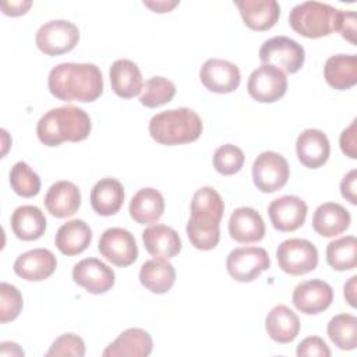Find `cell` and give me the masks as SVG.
<instances>
[{"label": "cell", "mask_w": 357, "mask_h": 357, "mask_svg": "<svg viewBox=\"0 0 357 357\" xmlns=\"http://www.w3.org/2000/svg\"><path fill=\"white\" fill-rule=\"evenodd\" d=\"M32 6L31 0H17V1H3L1 3V11L6 15H11V17H18L25 14L29 7Z\"/></svg>", "instance_id": "ee69618b"}, {"label": "cell", "mask_w": 357, "mask_h": 357, "mask_svg": "<svg viewBox=\"0 0 357 357\" xmlns=\"http://www.w3.org/2000/svg\"><path fill=\"white\" fill-rule=\"evenodd\" d=\"M79 40V31L71 21L52 20L39 26L35 35L38 49L47 56L71 52Z\"/></svg>", "instance_id": "ba28073f"}, {"label": "cell", "mask_w": 357, "mask_h": 357, "mask_svg": "<svg viewBox=\"0 0 357 357\" xmlns=\"http://www.w3.org/2000/svg\"><path fill=\"white\" fill-rule=\"evenodd\" d=\"M153 342L151 335L141 328H128L121 332L102 353L103 357H146L152 353Z\"/></svg>", "instance_id": "44dd1931"}, {"label": "cell", "mask_w": 357, "mask_h": 357, "mask_svg": "<svg viewBox=\"0 0 357 357\" xmlns=\"http://www.w3.org/2000/svg\"><path fill=\"white\" fill-rule=\"evenodd\" d=\"M92 241V230L82 219H73L61 225L56 233L54 244L57 250L67 255H78L88 248Z\"/></svg>", "instance_id": "4316f807"}, {"label": "cell", "mask_w": 357, "mask_h": 357, "mask_svg": "<svg viewBox=\"0 0 357 357\" xmlns=\"http://www.w3.org/2000/svg\"><path fill=\"white\" fill-rule=\"evenodd\" d=\"M191 216L185 231L190 243L197 250H212L220 240V220L225 204L220 194L212 187H201L195 191L190 206Z\"/></svg>", "instance_id": "7a4b0ae2"}, {"label": "cell", "mask_w": 357, "mask_h": 357, "mask_svg": "<svg viewBox=\"0 0 357 357\" xmlns=\"http://www.w3.org/2000/svg\"><path fill=\"white\" fill-rule=\"evenodd\" d=\"M339 13L340 10L321 1H304L291 8L289 24L298 35L317 39L336 31Z\"/></svg>", "instance_id": "5b68a950"}, {"label": "cell", "mask_w": 357, "mask_h": 357, "mask_svg": "<svg viewBox=\"0 0 357 357\" xmlns=\"http://www.w3.org/2000/svg\"><path fill=\"white\" fill-rule=\"evenodd\" d=\"M57 266L54 254L47 248H33L22 252L14 262L17 276L28 282H40L47 279Z\"/></svg>", "instance_id": "e0dca14e"}, {"label": "cell", "mask_w": 357, "mask_h": 357, "mask_svg": "<svg viewBox=\"0 0 357 357\" xmlns=\"http://www.w3.org/2000/svg\"><path fill=\"white\" fill-rule=\"evenodd\" d=\"M10 184L14 192L24 198H31L40 190L39 176L25 162H17L11 167Z\"/></svg>", "instance_id": "d590c367"}, {"label": "cell", "mask_w": 357, "mask_h": 357, "mask_svg": "<svg viewBox=\"0 0 357 357\" xmlns=\"http://www.w3.org/2000/svg\"><path fill=\"white\" fill-rule=\"evenodd\" d=\"M98 250L116 266H128L138 258V247L134 236L123 227H110L99 238Z\"/></svg>", "instance_id": "7c38bea8"}, {"label": "cell", "mask_w": 357, "mask_h": 357, "mask_svg": "<svg viewBox=\"0 0 357 357\" xmlns=\"http://www.w3.org/2000/svg\"><path fill=\"white\" fill-rule=\"evenodd\" d=\"M109 77L113 92L123 99H131L142 91V74L138 66L128 59L116 60L110 66Z\"/></svg>", "instance_id": "cb8c5ba5"}, {"label": "cell", "mask_w": 357, "mask_h": 357, "mask_svg": "<svg viewBox=\"0 0 357 357\" xmlns=\"http://www.w3.org/2000/svg\"><path fill=\"white\" fill-rule=\"evenodd\" d=\"M45 206L52 216H73L81 205V192L78 187L67 180L56 181L45 195Z\"/></svg>", "instance_id": "ffe728a7"}, {"label": "cell", "mask_w": 357, "mask_h": 357, "mask_svg": "<svg viewBox=\"0 0 357 357\" xmlns=\"http://www.w3.org/2000/svg\"><path fill=\"white\" fill-rule=\"evenodd\" d=\"M265 329L269 337L278 343L293 342L300 332V319L287 305H275L265 318Z\"/></svg>", "instance_id": "f1b7e54d"}, {"label": "cell", "mask_w": 357, "mask_h": 357, "mask_svg": "<svg viewBox=\"0 0 357 357\" xmlns=\"http://www.w3.org/2000/svg\"><path fill=\"white\" fill-rule=\"evenodd\" d=\"M11 227L20 240H38L46 230V218L38 206L22 205L13 212Z\"/></svg>", "instance_id": "1f68e13d"}, {"label": "cell", "mask_w": 357, "mask_h": 357, "mask_svg": "<svg viewBox=\"0 0 357 357\" xmlns=\"http://www.w3.org/2000/svg\"><path fill=\"white\" fill-rule=\"evenodd\" d=\"M176 95V85L165 77H152L145 81L139 102L145 107L153 109L169 103Z\"/></svg>", "instance_id": "e575fe53"}, {"label": "cell", "mask_w": 357, "mask_h": 357, "mask_svg": "<svg viewBox=\"0 0 357 357\" xmlns=\"http://www.w3.org/2000/svg\"><path fill=\"white\" fill-rule=\"evenodd\" d=\"M279 268L293 276L305 275L318 265V250L305 238H287L276 250Z\"/></svg>", "instance_id": "52a82bcc"}, {"label": "cell", "mask_w": 357, "mask_h": 357, "mask_svg": "<svg viewBox=\"0 0 357 357\" xmlns=\"http://www.w3.org/2000/svg\"><path fill=\"white\" fill-rule=\"evenodd\" d=\"M91 117L77 106H61L46 112L38 121L36 134L46 146H57L66 141L79 142L89 137Z\"/></svg>", "instance_id": "3957f363"}, {"label": "cell", "mask_w": 357, "mask_h": 357, "mask_svg": "<svg viewBox=\"0 0 357 357\" xmlns=\"http://www.w3.org/2000/svg\"><path fill=\"white\" fill-rule=\"evenodd\" d=\"M149 134L162 145L194 142L202 134V120L188 107L165 110L151 119Z\"/></svg>", "instance_id": "277c9868"}, {"label": "cell", "mask_w": 357, "mask_h": 357, "mask_svg": "<svg viewBox=\"0 0 357 357\" xmlns=\"http://www.w3.org/2000/svg\"><path fill=\"white\" fill-rule=\"evenodd\" d=\"M199 78L202 85L211 92L230 93L238 88L241 74L240 68L229 60L209 59L202 64Z\"/></svg>", "instance_id": "5bb4252c"}, {"label": "cell", "mask_w": 357, "mask_h": 357, "mask_svg": "<svg viewBox=\"0 0 357 357\" xmlns=\"http://www.w3.org/2000/svg\"><path fill=\"white\" fill-rule=\"evenodd\" d=\"M356 289H357V276H351L344 283V298L354 308L356 307Z\"/></svg>", "instance_id": "f6af8a7d"}, {"label": "cell", "mask_w": 357, "mask_h": 357, "mask_svg": "<svg viewBox=\"0 0 357 357\" xmlns=\"http://www.w3.org/2000/svg\"><path fill=\"white\" fill-rule=\"evenodd\" d=\"M339 144H340L342 152L346 156H349L350 159L357 158V120L356 119L351 121V124L347 128L342 131Z\"/></svg>", "instance_id": "60d3db41"}, {"label": "cell", "mask_w": 357, "mask_h": 357, "mask_svg": "<svg viewBox=\"0 0 357 357\" xmlns=\"http://www.w3.org/2000/svg\"><path fill=\"white\" fill-rule=\"evenodd\" d=\"M291 300L294 307L303 314L315 315L331 305L333 300V290L324 280H305L294 287Z\"/></svg>", "instance_id": "2e32d148"}, {"label": "cell", "mask_w": 357, "mask_h": 357, "mask_svg": "<svg viewBox=\"0 0 357 357\" xmlns=\"http://www.w3.org/2000/svg\"><path fill=\"white\" fill-rule=\"evenodd\" d=\"M356 25H357L356 13L340 10L336 31H339L340 35L353 45H356Z\"/></svg>", "instance_id": "b9f144b4"}, {"label": "cell", "mask_w": 357, "mask_h": 357, "mask_svg": "<svg viewBox=\"0 0 357 357\" xmlns=\"http://www.w3.org/2000/svg\"><path fill=\"white\" fill-rule=\"evenodd\" d=\"M328 336L342 350H353L357 346V318L351 314H337L328 322Z\"/></svg>", "instance_id": "836d02e7"}, {"label": "cell", "mask_w": 357, "mask_h": 357, "mask_svg": "<svg viewBox=\"0 0 357 357\" xmlns=\"http://www.w3.org/2000/svg\"><path fill=\"white\" fill-rule=\"evenodd\" d=\"M74 282L88 293L102 294L114 284V271L98 258H85L73 268Z\"/></svg>", "instance_id": "4fadbf2b"}, {"label": "cell", "mask_w": 357, "mask_h": 357, "mask_svg": "<svg viewBox=\"0 0 357 357\" xmlns=\"http://www.w3.org/2000/svg\"><path fill=\"white\" fill-rule=\"evenodd\" d=\"M244 165V152L233 145L225 144L219 146L213 153V167L223 176H231L241 170Z\"/></svg>", "instance_id": "8d00e7d4"}, {"label": "cell", "mask_w": 357, "mask_h": 357, "mask_svg": "<svg viewBox=\"0 0 357 357\" xmlns=\"http://www.w3.org/2000/svg\"><path fill=\"white\" fill-rule=\"evenodd\" d=\"M50 93L64 102H93L103 92V75L92 63H61L47 78Z\"/></svg>", "instance_id": "6da1fadb"}, {"label": "cell", "mask_w": 357, "mask_h": 357, "mask_svg": "<svg viewBox=\"0 0 357 357\" xmlns=\"http://www.w3.org/2000/svg\"><path fill=\"white\" fill-rule=\"evenodd\" d=\"M296 354L298 357H329L331 350L322 337L308 336L298 343Z\"/></svg>", "instance_id": "ab89813d"}, {"label": "cell", "mask_w": 357, "mask_h": 357, "mask_svg": "<svg viewBox=\"0 0 357 357\" xmlns=\"http://www.w3.org/2000/svg\"><path fill=\"white\" fill-rule=\"evenodd\" d=\"M326 262L335 271H350L357 265V240L344 236L331 241L326 247Z\"/></svg>", "instance_id": "d6a6232c"}, {"label": "cell", "mask_w": 357, "mask_h": 357, "mask_svg": "<svg viewBox=\"0 0 357 357\" xmlns=\"http://www.w3.org/2000/svg\"><path fill=\"white\" fill-rule=\"evenodd\" d=\"M342 197L346 198L350 204H357V170H350L340 181Z\"/></svg>", "instance_id": "7bdbcfd3"}, {"label": "cell", "mask_w": 357, "mask_h": 357, "mask_svg": "<svg viewBox=\"0 0 357 357\" xmlns=\"http://www.w3.org/2000/svg\"><path fill=\"white\" fill-rule=\"evenodd\" d=\"M247 91L257 102H276L283 98L287 91L286 74L272 64H261L250 74Z\"/></svg>", "instance_id": "8fae6325"}, {"label": "cell", "mask_w": 357, "mask_h": 357, "mask_svg": "<svg viewBox=\"0 0 357 357\" xmlns=\"http://www.w3.org/2000/svg\"><path fill=\"white\" fill-rule=\"evenodd\" d=\"M50 356L82 357L85 356V343L75 333H63L52 343L50 349L46 351V357H50Z\"/></svg>", "instance_id": "f35d334b"}, {"label": "cell", "mask_w": 357, "mask_h": 357, "mask_svg": "<svg viewBox=\"0 0 357 357\" xmlns=\"http://www.w3.org/2000/svg\"><path fill=\"white\" fill-rule=\"evenodd\" d=\"M289 163L278 152L265 151L252 163V181L262 192H275L284 187L289 178Z\"/></svg>", "instance_id": "9c48e42d"}, {"label": "cell", "mask_w": 357, "mask_h": 357, "mask_svg": "<svg viewBox=\"0 0 357 357\" xmlns=\"http://www.w3.org/2000/svg\"><path fill=\"white\" fill-rule=\"evenodd\" d=\"M229 234L240 244L257 243L265 236V223L254 208L240 206L229 219Z\"/></svg>", "instance_id": "d6986e66"}, {"label": "cell", "mask_w": 357, "mask_h": 357, "mask_svg": "<svg viewBox=\"0 0 357 357\" xmlns=\"http://www.w3.org/2000/svg\"><path fill=\"white\" fill-rule=\"evenodd\" d=\"M144 6L149 7L155 13H169L178 6V1H144Z\"/></svg>", "instance_id": "bcb514c9"}, {"label": "cell", "mask_w": 357, "mask_h": 357, "mask_svg": "<svg viewBox=\"0 0 357 357\" xmlns=\"http://www.w3.org/2000/svg\"><path fill=\"white\" fill-rule=\"evenodd\" d=\"M124 202V187L113 177L100 178L91 190L92 209L100 216H112L120 211Z\"/></svg>", "instance_id": "484cf974"}, {"label": "cell", "mask_w": 357, "mask_h": 357, "mask_svg": "<svg viewBox=\"0 0 357 357\" xmlns=\"http://www.w3.org/2000/svg\"><path fill=\"white\" fill-rule=\"evenodd\" d=\"M268 215L276 230L294 231L305 222L307 204L300 197L283 195L269 204Z\"/></svg>", "instance_id": "9a60e30c"}, {"label": "cell", "mask_w": 357, "mask_h": 357, "mask_svg": "<svg viewBox=\"0 0 357 357\" xmlns=\"http://www.w3.org/2000/svg\"><path fill=\"white\" fill-rule=\"evenodd\" d=\"M296 152L301 165L310 169H318L328 162L331 144L324 131L307 128L297 137Z\"/></svg>", "instance_id": "ac0fdd59"}, {"label": "cell", "mask_w": 357, "mask_h": 357, "mask_svg": "<svg viewBox=\"0 0 357 357\" xmlns=\"http://www.w3.org/2000/svg\"><path fill=\"white\" fill-rule=\"evenodd\" d=\"M262 64H272L287 74L297 73L305 60L304 47L287 36H273L259 47Z\"/></svg>", "instance_id": "8992f818"}, {"label": "cell", "mask_w": 357, "mask_h": 357, "mask_svg": "<svg viewBox=\"0 0 357 357\" xmlns=\"http://www.w3.org/2000/svg\"><path fill=\"white\" fill-rule=\"evenodd\" d=\"M271 265L269 255L262 247H238L229 252L226 269L229 275L243 283H248L259 278Z\"/></svg>", "instance_id": "30bf717a"}, {"label": "cell", "mask_w": 357, "mask_h": 357, "mask_svg": "<svg viewBox=\"0 0 357 357\" xmlns=\"http://www.w3.org/2000/svg\"><path fill=\"white\" fill-rule=\"evenodd\" d=\"M145 250L155 258H173L181 251V238L178 233L166 225H152L142 231Z\"/></svg>", "instance_id": "603a6c76"}, {"label": "cell", "mask_w": 357, "mask_h": 357, "mask_svg": "<svg viewBox=\"0 0 357 357\" xmlns=\"http://www.w3.org/2000/svg\"><path fill=\"white\" fill-rule=\"evenodd\" d=\"M0 346V356H24V350L14 342H3Z\"/></svg>", "instance_id": "7dc6e473"}, {"label": "cell", "mask_w": 357, "mask_h": 357, "mask_svg": "<svg viewBox=\"0 0 357 357\" xmlns=\"http://www.w3.org/2000/svg\"><path fill=\"white\" fill-rule=\"evenodd\" d=\"M326 82L339 91L350 89L357 84V56L335 54L331 56L324 67Z\"/></svg>", "instance_id": "4dcf8cb0"}, {"label": "cell", "mask_w": 357, "mask_h": 357, "mask_svg": "<svg viewBox=\"0 0 357 357\" xmlns=\"http://www.w3.org/2000/svg\"><path fill=\"white\" fill-rule=\"evenodd\" d=\"M141 284L155 294L167 293L176 282L174 266L166 258H152L139 269Z\"/></svg>", "instance_id": "83f0119b"}, {"label": "cell", "mask_w": 357, "mask_h": 357, "mask_svg": "<svg viewBox=\"0 0 357 357\" xmlns=\"http://www.w3.org/2000/svg\"><path fill=\"white\" fill-rule=\"evenodd\" d=\"M351 216L349 211L336 202L321 204L312 215V227L322 237H335L349 229Z\"/></svg>", "instance_id": "d4e9b609"}, {"label": "cell", "mask_w": 357, "mask_h": 357, "mask_svg": "<svg viewBox=\"0 0 357 357\" xmlns=\"http://www.w3.org/2000/svg\"><path fill=\"white\" fill-rule=\"evenodd\" d=\"M244 24L252 31H268L279 20L280 7L275 0L236 1Z\"/></svg>", "instance_id": "7402d4cb"}, {"label": "cell", "mask_w": 357, "mask_h": 357, "mask_svg": "<svg viewBox=\"0 0 357 357\" xmlns=\"http://www.w3.org/2000/svg\"><path fill=\"white\" fill-rule=\"evenodd\" d=\"M24 301L20 290L7 282H1L0 284V322L6 324L14 321L21 310Z\"/></svg>", "instance_id": "74e56055"}, {"label": "cell", "mask_w": 357, "mask_h": 357, "mask_svg": "<svg viewBox=\"0 0 357 357\" xmlns=\"http://www.w3.org/2000/svg\"><path fill=\"white\" fill-rule=\"evenodd\" d=\"M130 216L139 225L158 222L165 212L163 195L151 187L138 190L130 201Z\"/></svg>", "instance_id": "f546056e"}]
</instances>
